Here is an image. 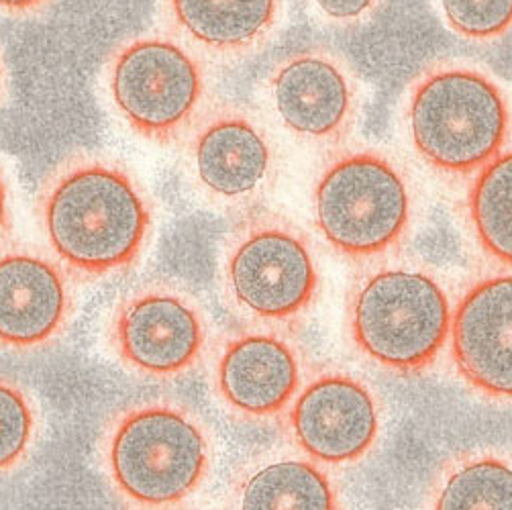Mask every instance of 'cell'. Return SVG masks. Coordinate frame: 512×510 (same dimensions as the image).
<instances>
[{
    "label": "cell",
    "instance_id": "obj_6",
    "mask_svg": "<svg viewBox=\"0 0 512 510\" xmlns=\"http://www.w3.org/2000/svg\"><path fill=\"white\" fill-rule=\"evenodd\" d=\"M321 284L313 239L282 213L251 211L225 239L221 286L245 323L298 325L315 309Z\"/></svg>",
    "mask_w": 512,
    "mask_h": 510
},
{
    "label": "cell",
    "instance_id": "obj_19",
    "mask_svg": "<svg viewBox=\"0 0 512 510\" xmlns=\"http://www.w3.org/2000/svg\"><path fill=\"white\" fill-rule=\"evenodd\" d=\"M41 431V413L31 392L17 380L0 376V476L21 468Z\"/></svg>",
    "mask_w": 512,
    "mask_h": 510
},
{
    "label": "cell",
    "instance_id": "obj_14",
    "mask_svg": "<svg viewBox=\"0 0 512 510\" xmlns=\"http://www.w3.org/2000/svg\"><path fill=\"white\" fill-rule=\"evenodd\" d=\"M76 309L70 272L33 245H0V347L35 351L58 341Z\"/></svg>",
    "mask_w": 512,
    "mask_h": 510
},
{
    "label": "cell",
    "instance_id": "obj_12",
    "mask_svg": "<svg viewBox=\"0 0 512 510\" xmlns=\"http://www.w3.org/2000/svg\"><path fill=\"white\" fill-rule=\"evenodd\" d=\"M309 370L304 349L286 329L245 323L217 341L211 388L231 417L270 423L282 419Z\"/></svg>",
    "mask_w": 512,
    "mask_h": 510
},
{
    "label": "cell",
    "instance_id": "obj_21",
    "mask_svg": "<svg viewBox=\"0 0 512 510\" xmlns=\"http://www.w3.org/2000/svg\"><path fill=\"white\" fill-rule=\"evenodd\" d=\"M304 5L321 27L347 31L370 23L386 0H304Z\"/></svg>",
    "mask_w": 512,
    "mask_h": 510
},
{
    "label": "cell",
    "instance_id": "obj_9",
    "mask_svg": "<svg viewBox=\"0 0 512 510\" xmlns=\"http://www.w3.org/2000/svg\"><path fill=\"white\" fill-rule=\"evenodd\" d=\"M184 141L186 174L219 211L247 215L278 182L280 156L272 131L237 102L213 105Z\"/></svg>",
    "mask_w": 512,
    "mask_h": 510
},
{
    "label": "cell",
    "instance_id": "obj_17",
    "mask_svg": "<svg viewBox=\"0 0 512 510\" xmlns=\"http://www.w3.org/2000/svg\"><path fill=\"white\" fill-rule=\"evenodd\" d=\"M427 510H512V451L476 447L449 457L431 482Z\"/></svg>",
    "mask_w": 512,
    "mask_h": 510
},
{
    "label": "cell",
    "instance_id": "obj_7",
    "mask_svg": "<svg viewBox=\"0 0 512 510\" xmlns=\"http://www.w3.org/2000/svg\"><path fill=\"white\" fill-rule=\"evenodd\" d=\"M107 88L119 117L143 139L184 141L211 105L204 58L176 35L141 33L115 47Z\"/></svg>",
    "mask_w": 512,
    "mask_h": 510
},
{
    "label": "cell",
    "instance_id": "obj_2",
    "mask_svg": "<svg viewBox=\"0 0 512 510\" xmlns=\"http://www.w3.org/2000/svg\"><path fill=\"white\" fill-rule=\"evenodd\" d=\"M215 462L207 421L172 398L127 404L100 437V466L111 488L143 510L180 506L209 482Z\"/></svg>",
    "mask_w": 512,
    "mask_h": 510
},
{
    "label": "cell",
    "instance_id": "obj_1",
    "mask_svg": "<svg viewBox=\"0 0 512 510\" xmlns=\"http://www.w3.org/2000/svg\"><path fill=\"white\" fill-rule=\"evenodd\" d=\"M37 219L70 276L96 282L141 260L153 233V204L121 162L80 153L43 180Z\"/></svg>",
    "mask_w": 512,
    "mask_h": 510
},
{
    "label": "cell",
    "instance_id": "obj_8",
    "mask_svg": "<svg viewBox=\"0 0 512 510\" xmlns=\"http://www.w3.org/2000/svg\"><path fill=\"white\" fill-rule=\"evenodd\" d=\"M107 337L127 372L153 382H174L202 362L211 323L192 290L172 280H149L119 298Z\"/></svg>",
    "mask_w": 512,
    "mask_h": 510
},
{
    "label": "cell",
    "instance_id": "obj_18",
    "mask_svg": "<svg viewBox=\"0 0 512 510\" xmlns=\"http://www.w3.org/2000/svg\"><path fill=\"white\" fill-rule=\"evenodd\" d=\"M466 217L486 258L512 270V147L474 174L466 194Z\"/></svg>",
    "mask_w": 512,
    "mask_h": 510
},
{
    "label": "cell",
    "instance_id": "obj_3",
    "mask_svg": "<svg viewBox=\"0 0 512 510\" xmlns=\"http://www.w3.org/2000/svg\"><path fill=\"white\" fill-rule=\"evenodd\" d=\"M404 127L425 166L468 178L506 149L510 98L498 78L474 62H433L406 92Z\"/></svg>",
    "mask_w": 512,
    "mask_h": 510
},
{
    "label": "cell",
    "instance_id": "obj_11",
    "mask_svg": "<svg viewBox=\"0 0 512 510\" xmlns=\"http://www.w3.org/2000/svg\"><path fill=\"white\" fill-rule=\"evenodd\" d=\"M262 100L274 123L292 139L333 149L357 127L362 84L337 51L306 47L274 64L264 78Z\"/></svg>",
    "mask_w": 512,
    "mask_h": 510
},
{
    "label": "cell",
    "instance_id": "obj_22",
    "mask_svg": "<svg viewBox=\"0 0 512 510\" xmlns=\"http://www.w3.org/2000/svg\"><path fill=\"white\" fill-rule=\"evenodd\" d=\"M54 0H0V11L11 17H33L45 11Z\"/></svg>",
    "mask_w": 512,
    "mask_h": 510
},
{
    "label": "cell",
    "instance_id": "obj_5",
    "mask_svg": "<svg viewBox=\"0 0 512 510\" xmlns=\"http://www.w3.org/2000/svg\"><path fill=\"white\" fill-rule=\"evenodd\" d=\"M417 188L408 170L378 147L341 149L313 188V219L341 258L374 264L411 237Z\"/></svg>",
    "mask_w": 512,
    "mask_h": 510
},
{
    "label": "cell",
    "instance_id": "obj_15",
    "mask_svg": "<svg viewBox=\"0 0 512 510\" xmlns=\"http://www.w3.org/2000/svg\"><path fill=\"white\" fill-rule=\"evenodd\" d=\"M174 35L202 58L239 64L280 33L286 0H162Z\"/></svg>",
    "mask_w": 512,
    "mask_h": 510
},
{
    "label": "cell",
    "instance_id": "obj_4",
    "mask_svg": "<svg viewBox=\"0 0 512 510\" xmlns=\"http://www.w3.org/2000/svg\"><path fill=\"white\" fill-rule=\"evenodd\" d=\"M453 298L431 268L380 260L351 282L345 304L355 351L392 374H421L449 343Z\"/></svg>",
    "mask_w": 512,
    "mask_h": 510
},
{
    "label": "cell",
    "instance_id": "obj_10",
    "mask_svg": "<svg viewBox=\"0 0 512 510\" xmlns=\"http://www.w3.org/2000/svg\"><path fill=\"white\" fill-rule=\"evenodd\" d=\"M386 408L378 390L341 366H319L306 374L282 415L292 447L325 468L360 464L378 445Z\"/></svg>",
    "mask_w": 512,
    "mask_h": 510
},
{
    "label": "cell",
    "instance_id": "obj_16",
    "mask_svg": "<svg viewBox=\"0 0 512 510\" xmlns=\"http://www.w3.org/2000/svg\"><path fill=\"white\" fill-rule=\"evenodd\" d=\"M225 510H345V500L329 468L296 449H274L235 470Z\"/></svg>",
    "mask_w": 512,
    "mask_h": 510
},
{
    "label": "cell",
    "instance_id": "obj_23",
    "mask_svg": "<svg viewBox=\"0 0 512 510\" xmlns=\"http://www.w3.org/2000/svg\"><path fill=\"white\" fill-rule=\"evenodd\" d=\"M13 227V213H11V192L7 178L0 170V245H3L9 239Z\"/></svg>",
    "mask_w": 512,
    "mask_h": 510
},
{
    "label": "cell",
    "instance_id": "obj_25",
    "mask_svg": "<svg viewBox=\"0 0 512 510\" xmlns=\"http://www.w3.org/2000/svg\"><path fill=\"white\" fill-rule=\"evenodd\" d=\"M164 510H184V508H164Z\"/></svg>",
    "mask_w": 512,
    "mask_h": 510
},
{
    "label": "cell",
    "instance_id": "obj_24",
    "mask_svg": "<svg viewBox=\"0 0 512 510\" xmlns=\"http://www.w3.org/2000/svg\"><path fill=\"white\" fill-rule=\"evenodd\" d=\"M7 94H9V70H7L3 49H0V107H3Z\"/></svg>",
    "mask_w": 512,
    "mask_h": 510
},
{
    "label": "cell",
    "instance_id": "obj_20",
    "mask_svg": "<svg viewBox=\"0 0 512 510\" xmlns=\"http://www.w3.org/2000/svg\"><path fill=\"white\" fill-rule=\"evenodd\" d=\"M443 25L459 39L492 45L512 33V0H435Z\"/></svg>",
    "mask_w": 512,
    "mask_h": 510
},
{
    "label": "cell",
    "instance_id": "obj_13",
    "mask_svg": "<svg viewBox=\"0 0 512 510\" xmlns=\"http://www.w3.org/2000/svg\"><path fill=\"white\" fill-rule=\"evenodd\" d=\"M449 353L476 394L512 404V270L472 278L453 302Z\"/></svg>",
    "mask_w": 512,
    "mask_h": 510
}]
</instances>
